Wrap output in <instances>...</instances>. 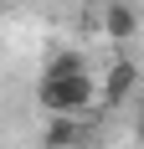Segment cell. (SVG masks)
Instances as JSON below:
<instances>
[{
  "mask_svg": "<svg viewBox=\"0 0 144 149\" xmlns=\"http://www.w3.org/2000/svg\"><path fill=\"white\" fill-rule=\"evenodd\" d=\"M36 103L41 113H87L98 103V82L87 67H72V72H41L36 82Z\"/></svg>",
  "mask_w": 144,
  "mask_h": 149,
  "instance_id": "cell-1",
  "label": "cell"
},
{
  "mask_svg": "<svg viewBox=\"0 0 144 149\" xmlns=\"http://www.w3.org/2000/svg\"><path fill=\"white\" fill-rule=\"evenodd\" d=\"M98 31L103 36H108V41H134V36H139V10H134L129 0H103L98 5Z\"/></svg>",
  "mask_w": 144,
  "mask_h": 149,
  "instance_id": "cell-2",
  "label": "cell"
},
{
  "mask_svg": "<svg viewBox=\"0 0 144 149\" xmlns=\"http://www.w3.org/2000/svg\"><path fill=\"white\" fill-rule=\"evenodd\" d=\"M46 149H82L87 144V129H82V113H52L46 123Z\"/></svg>",
  "mask_w": 144,
  "mask_h": 149,
  "instance_id": "cell-3",
  "label": "cell"
},
{
  "mask_svg": "<svg viewBox=\"0 0 144 149\" xmlns=\"http://www.w3.org/2000/svg\"><path fill=\"white\" fill-rule=\"evenodd\" d=\"M134 82H139V67H134V62H113L108 77H103V88H98V98H103L108 108H118V103L134 93Z\"/></svg>",
  "mask_w": 144,
  "mask_h": 149,
  "instance_id": "cell-4",
  "label": "cell"
},
{
  "mask_svg": "<svg viewBox=\"0 0 144 149\" xmlns=\"http://www.w3.org/2000/svg\"><path fill=\"white\" fill-rule=\"evenodd\" d=\"M72 67H87V62H82V52H57V57L46 62V72H72Z\"/></svg>",
  "mask_w": 144,
  "mask_h": 149,
  "instance_id": "cell-5",
  "label": "cell"
},
{
  "mask_svg": "<svg viewBox=\"0 0 144 149\" xmlns=\"http://www.w3.org/2000/svg\"><path fill=\"white\" fill-rule=\"evenodd\" d=\"M139 139H144V113H139Z\"/></svg>",
  "mask_w": 144,
  "mask_h": 149,
  "instance_id": "cell-6",
  "label": "cell"
}]
</instances>
